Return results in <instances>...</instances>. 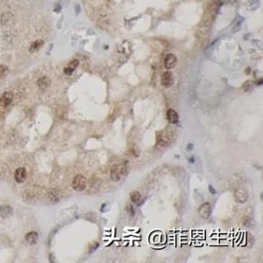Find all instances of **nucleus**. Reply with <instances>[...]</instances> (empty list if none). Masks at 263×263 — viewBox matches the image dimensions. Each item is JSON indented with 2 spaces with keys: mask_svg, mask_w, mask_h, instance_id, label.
Returning <instances> with one entry per match:
<instances>
[{
  "mask_svg": "<svg viewBox=\"0 0 263 263\" xmlns=\"http://www.w3.org/2000/svg\"><path fill=\"white\" fill-rule=\"evenodd\" d=\"M127 173V166L124 164H115L110 170V178L113 181H118Z\"/></svg>",
  "mask_w": 263,
  "mask_h": 263,
  "instance_id": "f257e3e1",
  "label": "nucleus"
},
{
  "mask_svg": "<svg viewBox=\"0 0 263 263\" xmlns=\"http://www.w3.org/2000/svg\"><path fill=\"white\" fill-rule=\"evenodd\" d=\"M87 180V178L82 175H78L74 177L73 180V188L77 191H83L86 189Z\"/></svg>",
  "mask_w": 263,
  "mask_h": 263,
  "instance_id": "f03ea898",
  "label": "nucleus"
},
{
  "mask_svg": "<svg viewBox=\"0 0 263 263\" xmlns=\"http://www.w3.org/2000/svg\"><path fill=\"white\" fill-rule=\"evenodd\" d=\"M235 200L239 203H245L248 197V194L243 188H238L234 192Z\"/></svg>",
  "mask_w": 263,
  "mask_h": 263,
  "instance_id": "7ed1b4c3",
  "label": "nucleus"
},
{
  "mask_svg": "<svg viewBox=\"0 0 263 263\" xmlns=\"http://www.w3.org/2000/svg\"><path fill=\"white\" fill-rule=\"evenodd\" d=\"M211 214V207L210 203L205 202L198 208V214L202 218L207 219L210 217Z\"/></svg>",
  "mask_w": 263,
  "mask_h": 263,
  "instance_id": "20e7f679",
  "label": "nucleus"
},
{
  "mask_svg": "<svg viewBox=\"0 0 263 263\" xmlns=\"http://www.w3.org/2000/svg\"><path fill=\"white\" fill-rule=\"evenodd\" d=\"M13 100V94L11 92H5L0 96V105L3 107H6Z\"/></svg>",
  "mask_w": 263,
  "mask_h": 263,
  "instance_id": "39448f33",
  "label": "nucleus"
},
{
  "mask_svg": "<svg viewBox=\"0 0 263 263\" xmlns=\"http://www.w3.org/2000/svg\"><path fill=\"white\" fill-rule=\"evenodd\" d=\"M174 79H173V74L170 71H167V72L164 73L161 77V83H162L163 86L165 87H170L172 84H173Z\"/></svg>",
  "mask_w": 263,
  "mask_h": 263,
  "instance_id": "423d86ee",
  "label": "nucleus"
},
{
  "mask_svg": "<svg viewBox=\"0 0 263 263\" xmlns=\"http://www.w3.org/2000/svg\"><path fill=\"white\" fill-rule=\"evenodd\" d=\"M177 64V57L174 54H168L164 58V66L166 69L171 70L174 68Z\"/></svg>",
  "mask_w": 263,
  "mask_h": 263,
  "instance_id": "0eeeda50",
  "label": "nucleus"
},
{
  "mask_svg": "<svg viewBox=\"0 0 263 263\" xmlns=\"http://www.w3.org/2000/svg\"><path fill=\"white\" fill-rule=\"evenodd\" d=\"M14 177H15V180L18 183L24 182L26 178V169L23 168H19L16 169L15 173H14Z\"/></svg>",
  "mask_w": 263,
  "mask_h": 263,
  "instance_id": "6e6552de",
  "label": "nucleus"
},
{
  "mask_svg": "<svg viewBox=\"0 0 263 263\" xmlns=\"http://www.w3.org/2000/svg\"><path fill=\"white\" fill-rule=\"evenodd\" d=\"M167 118L171 124H176L179 121V117L174 109H169L167 112Z\"/></svg>",
  "mask_w": 263,
  "mask_h": 263,
  "instance_id": "1a4fd4ad",
  "label": "nucleus"
},
{
  "mask_svg": "<svg viewBox=\"0 0 263 263\" xmlns=\"http://www.w3.org/2000/svg\"><path fill=\"white\" fill-rule=\"evenodd\" d=\"M26 241L31 245H36V244L38 242L39 240V235L38 233L36 232V231H30V232L28 233L27 235L25 237Z\"/></svg>",
  "mask_w": 263,
  "mask_h": 263,
  "instance_id": "9d476101",
  "label": "nucleus"
},
{
  "mask_svg": "<svg viewBox=\"0 0 263 263\" xmlns=\"http://www.w3.org/2000/svg\"><path fill=\"white\" fill-rule=\"evenodd\" d=\"M79 63H80V62L78 60H74L73 61H71L69 66L64 69V74L68 76L71 75L74 73V71L77 69V66H79Z\"/></svg>",
  "mask_w": 263,
  "mask_h": 263,
  "instance_id": "9b49d317",
  "label": "nucleus"
},
{
  "mask_svg": "<svg viewBox=\"0 0 263 263\" xmlns=\"http://www.w3.org/2000/svg\"><path fill=\"white\" fill-rule=\"evenodd\" d=\"M38 86L40 89H46L51 84V80L48 77H43L39 79Z\"/></svg>",
  "mask_w": 263,
  "mask_h": 263,
  "instance_id": "f8f14e48",
  "label": "nucleus"
},
{
  "mask_svg": "<svg viewBox=\"0 0 263 263\" xmlns=\"http://www.w3.org/2000/svg\"><path fill=\"white\" fill-rule=\"evenodd\" d=\"M12 213V209L9 206L7 205H3L0 206V215L3 218L8 217Z\"/></svg>",
  "mask_w": 263,
  "mask_h": 263,
  "instance_id": "ddd939ff",
  "label": "nucleus"
},
{
  "mask_svg": "<svg viewBox=\"0 0 263 263\" xmlns=\"http://www.w3.org/2000/svg\"><path fill=\"white\" fill-rule=\"evenodd\" d=\"M43 40H36V41H34L33 43L30 45V46H29V51H30L31 53L36 52V51L38 50V49H40L42 46H43Z\"/></svg>",
  "mask_w": 263,
  "mask_h": 263,
  "instance_id": "4468645a",
  "label": "nucleus"
},
{
  "mask_svg": "<svg viewBox=\"0 0 263 263\" xmlns=\"http://www.w3.org/2000/svg\"><path fill=\"white\" fill-rule=\"evenodd\" d=\"M130 200L133 203H138L140 201L141 198V195L138 191H133L130 194Z\"/></svg>",
  "mask_w": 263,
  "mask_h": 263,
  "instance_id": "2eb2a0df",
  "label": "nucleus"
},
{
  "mask_svg": "<svg viewBox=\"0 0 263 263\" xmlns=\"http://www.w3.org/2000/svg\"><path fill=\"white\" fill-rule=\"evenodd\" d=\"M259 4L260 2L259 0H249L248 2V7L250 10H255L259 8Z\"/></svg>",
  "mask_w": 263,
  "mask_h": 263,
  "instance_id": "dca6fc26",
  "label": "nucleus"
},
{
  "mask_svg": "<svg viewBox=\"0 0 263 263\" xmlns=\"http://www.w3.org/2000/svg\"><path fill=\"white\" fill-rule=\"evenodd\" d=\"M242 224H243L245 226L248 227L251 225V218H250L248 216H244L243 218H242Z\"/></svg>",
  "mask_w": 263,
  "mask_h": 263,
  "instance_id": "f3484780",
  "label": "nucleus"
},
{
  "mask_svg": "<svg viewBox=\"0 0 263 263\" xmlns=\"http://www.w3.org/2000/svg\"><path fill=\"white\" fill-rule=\"evenodd\" d=\"M126 209H127V213H128V214H130V216H134V214H135L134 208V207L132 206L131 205H127V206L126 207Z\"/></svg>",
  "mask_w": 263,
  "mask_h": 263,
  "instance_id": "a211bd4d",
  "label": "nucleus"
},
{
  "mask_svg": "<svg viewBox=\"0 0 263 263\" xmlns=\"http://www.w3.org/2000/svg\"><path fill=\"white\" fill-rule=\"evenodd\" d=\"M7 72H8V68L6 67V66L0 65V77H1V76L6 75Z\"/></svg>",
  "mask_w": 263,
  "mask_h": 263,
  "instance_id": "6ab92c4d",
  "label": "nucleus"
},
{
  "mask_svg": "<svg viewBox=\"0 0 263 263\" xmlns=\"http://www.w3.org/2000/svg\"><path fill=\"white\" fill-rule=\"evenodd\" d=\"M208 188H209V191H210V192L211 193V194H215V190H214V188H212V186H211V185H209Z\"/></svg>",
  "mask_w": 263,
  "mask_h": 263,
  "instance_id": "aec40b11",
  "label": "nucleus"
},
{
  "mask_svg": "<svg viewBox=\"0 0 263 263\" xmlns=\"http://www.w3.org/2000/svg\"><path fill=\"white\" fill-rule=\"evenodd\" d=\"M189 161H190V162H191V163H193V162H194V158H191V159H189Z\"/></svg>",
  "mask_w": 263,
  "mask_h": 263,
  "instance_id": "412c9836",
  "label": "nucleus"
}]
</instances>
